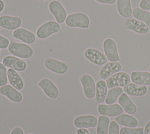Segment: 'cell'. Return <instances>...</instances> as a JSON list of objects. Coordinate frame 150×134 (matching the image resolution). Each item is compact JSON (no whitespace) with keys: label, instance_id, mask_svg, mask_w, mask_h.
Listing matches in <instances>:
<instances>
[{"label":"cell","instance_id":"23","mask_svg":"<svg viewBox=\"0 0 150 134\" xmlns=\"http://www.w3.org/2000/svg\"><path fill=\"white\" fill-rule=\"evenodd\" d=\"M7 75L8 81L11 86L18 91L23 88V81L16 71L9 68L7 71Z\"/></svg>","mask_w":150,"mask_h":134},{"label":"cell","instance_id":"31","mask_svg":"<svg viewBox=\"0 0 150 134\" xmlns=\"http://www.w3.org/2000/svg\"><path fill=\"white\" fill-rule=\"evenodd\" d=\"M120 126L115 120L110 122L108 134H120Z\"/></svg>","mask_w":150,"mask_h":134},{"label":"cell","instance_id":"22","mask_svg":"<svg viewBox=\"0 0 150 134\" xmlns=\"http://www.w3.org/2000/svg\"><path fill=\"white\" fill-rule=\"evenodd\" d=\"M108 93V87L104 80H99L96 83L95 99L97 103H102L105 101Z\"/></svg>","mask_w":150,"mask_h":134},{"label":"cell","instance_id":"2","mask_svg":"<svg viewBox=\"0 0 150 134\" xmlns=\"http://www.w3.org/2000/svg\"><path fill=\"white\" fill-rule=\"evenodd\" d=\"M90 18L84 13L76 12L69 15L66 20V25L70 28L87 29L90 26Z\"/></svg>","mask_w":150,"mask_h":134},{"label":"cell","instance_id":"24","mask_svg":"<svg viewBox=\"0 0 150 134\" xmlns=\"http://www.w3.org/2000/svg\"><path fill=\"white\" fill-rule=\"evenodd\" d=\"M115 121L119 125L128 128H136L138 125L137 119L128 114L122 113L115 117Z\"/></svg>","mask_w":150,"mask_h":134},{"label":"cell","instance_id":"41","mask_svg":"<svg viewBox=\"0 0 150 134\" xmlns=\"http://www.w3.org/2000/svg\"><path fill=\"white\" fill-rule=\"evenodd\" d=\"M29 134H32V133H29Z\"/></svg>","mask_w":150,"mask_h":134},{"label":"cell","instance_id":"40","mask_svg":"<svg viewBox=\"0 0 150 134\" xmlns=\"http://www.w3.org/2000/svg\"><path fill=\"white\" fill-rule=\"evenodd\" d=\"M40 1H46V0H40Z\"/></svg>","mask_w":150,"mask_h":134},{"label":"cell","instance_id":"4","mask_svg":"<svg viewBox=\"0 0 150 134\" xmlns=\"http://www.w3.org/2000/svg\"><path fill=\"white\" fill-rule=\"evenodd\" d=\"M130 81L131 76L128 73L118 72L106 79L105 82L108 88L111 89L114 87H124L129 83Z\"/></svg>","mask_w":150,"mask_h":134},{"label":"cell","instance_id":"15","mask_svg":"<svg viewBox=\"0 0 150 134\" xmlns=\"http://www.w3.org/2000/svg\"><path fill=\"white\" fill-rule=\"evenodd\" d=\"M122 66L118 62H109L106 63L100 69L99 76L103 80L107 79L115 73L120 72Z\"/></svg>","mask_w":150,"mask_h":134},{"label":"cell","instance_id":"26","mask_svg":"<svg viewBox=\"0 0 150 134\" xmlns=\"http://www.w3.org/2000/svg\"><path fill=\"white\" fill-rule=\"evenodd\" d=\"M124 92L123 89L121 87H114L111 88L107 93L105 102L107 105H111L115 103L120 95Z\"/></svg>","mask_w":150,"mask_h":134},{"label":"cell","instance_id":"39","mask_svg":"<svg viewBox=\"0 0 150 134\" xmlns=\"http://www.w3.org/2000/svg\"><path fill=\"white\" fill-rule=\"evenodd\" d=\"M149 72H150V65H149Z\"/></svg>","mask_w":150,"mask_h":134},{"label":"cell","instance_id":"7","mask_svg":"<svg viewBox=\"0 0 150 134\" xmlns=\"http://www.w3.org/2000/svg\"><path fill=\"white\" fill-rule=\"evenodd\" d=\"M80 83L85 96L88 99H93L96 95V83L94 79L89 75L85 74L80 78Z\"/></svg>","mask_w":150,"mask_h":134},{"label":"cell","instance_id":"17","mask_svg":"<svg viewBox=\"0 0 150 134\" xmlns=\"http://www.w3.org/2000/svg\"><path fill=\"white\" fill-rule=\"evenodd\" d=\"M12 36L28 44L33 43L36 41L35 35L32 32L22 28L14 30L12 32Z\"/></svg>","mask_w":150,"mask_h":134},{"label":"cell","instance_id":"28","mask_svg":"<svg viewBox=\"0 0 150 134\" xmlns=\"http://www.w3.org/2000/svg\"><path fill=\"white\" fill-rule=\"evenodd\" d=\"M110 123V119L108 116L101 115L98 118L96 126L97 134H108Z\"/></svg>","mask_w":150,"mask_h":134},{"label":"cell","instance_id":"34","mask_svg":"<svg viewBox=\"0 0 150 134\" xmlns=\"http://www.w3.org/2000/svg\"><path fill=\"white\" fill-rule=\"evenodd\" d=\"M10 134H24L23 129L20 127H15L12 129Z\"/></svg>","mask_w":150,"mask_h":134},{"label":"cell","instance_id":"16","mask_svg":"<svg viewBox=\"0 0 150 134\" xmlns=\"http://www.w3.org/2000/svg\"><path fill=\"white\" fill-rule=\"evenodd\" d=\"M0 93L15 103L21 102L23 99L22 93L11 85H5L1 86Z\"/></svg>","mask_w":150,"mask_h":134},{"label":"cell","instance_id":"25","mask_svg":"<svg viewBox=\"0 0 150 134\" xmlns=\"http://www.w3.org/2000/svg\"><path fill=\"white\" fill-rule=\"evenodd\" d=\"M117 9L120 16L128 18L132 15L131 0H117Z\"/></svg>","mask_w":150,"mask_h":134},{"label":"cell","instance_id":"27","mask_svg":"<svg viewBox=\"0 0 150 134\" xmlns=\"http://www.w3.org/2000/svg\"><path fill=\"white\" fill-rule=\"evenodd\" d=\"M132 15L136 19L145 23L148 27H150V12L140 8H135L132 11Z\"/></svg>","mask_w":150,"mask_h":134},{"label":"cell","instance_id":"10","mask_svg":"<svg viewBox=\"0 0 150 134\" xmlns=\"http://www.w3.org/2000/svg\"><path fill=\"white\" fill-rule=\"evenodd\" d=\"M45 66L51 72L57 74H64L68 71L69 66L66 62L53 58H47L45 61Z\"/></svg>","mask_w":150,"mask_h":134},{"label":"cell","instance_id":"6","mask_svg":"<svg viewBox=\"0 0 150 134\" xmlns=\"http://www.w3.org/2000/svg\"><path fill=\"white\" fill-rule=\"evenodd\" d=\"M103 50L107 59L110 62H118L120 59L117 45L111 38L105 39L103 43Z\"/></svg>","mask_w":150,"mask_h":134},{"label":"cell","instance_id":"19","mask_svg":"<svg viewBox=\"0 0 150 134\" xmlns=\"http://www.w3.org/2000/svg\"><path fill=\"white\" fill-rule=\"evenodd\" d=\"M119 105L122 108L123 110L130 115L135 114L137 108L135 103L130 99L128 95L125 93H122L118 99Z\"/></svg>","mask_w":150,"mask_h":134},{"label":"cell","instance_id":"9","mask_svg":"<svg viewBox=\"0 0 150 134\" xmlns=\"http://www.w3.org/2000/svg\"><path fill=\"white\" fill-rule=\"evenodd\" d=\"M97 110L100 115L106 116L108 117L117 116L124 111L122 108L117 103L111 105L99 104L97 107Z\"/></svg>","mask_w":150,"mask_h":134},{"label":"cell","instance_id":"12","mask_svg":"<svg viewBox=\"0 0 150 134\" xmlns=\"http://www.w3.org/2000/svg\"><path fill=\"white\" fill-rule=\"evenodd\" d=\"M38 85L49 98L56 99L58 97L59 89L51 80L43 78L39 82Z\"/></svg>","mask_w":150,"mask_h":134},{"label":"cell","instance_id":"5","mask_svg":"<svg viewBox=\"0 0 150 134\" xmlns=\"http://www.w3.org/2000/svg\"><path fill=\"white\" fill-rule=\"evenodd\" d=\"M48 8L57 23L60 24L65 22L67 16V12L60 2L57 0L52 1L49 4Z\"/></svg>","mask_w":150,"mask_h":134},{"label":"cell","instance_id":"14","mask_svg":"<svg viewBox=\"0 0 150 134\" xmlns=\"http://www.w3.org/2000/svg\"><path fill=\"white\" fill-rule=\"evenodd\" d=\"M97 118L91 115L79 116L74 120V125L77 128H95L97 126Z\"/></svg>","mask_w":150,"mask_h":134},{"label":"cell","instance_id":"36","mask_svg":"<svg viewBox=\"0 0 150 134\" xmlns=\"http://www.w3.org/2000/svg\"><path fill=\"white\" fill-rule=\"evenodd\" d=\"M77 134H90L88 130L85 128H79L76 130Z\"/></svg>","mask_w":150,"mask_h":134},{"label":"cell","instance_id":"37","mask_svg":"<svg viewBox=\"0 0 150 134\" xmlns=\"http://www.w3.org/2000/svg\"><path fill=\"white\" fill-rule=\"evenodd\" d=\"M144 134H150V121L145 125L144 130Z\"/></svg>","mask_w":150,"mask_h":134},{"label":"cell","instance_id":"8","mask_svg":"<svg viewBox=\"0 0 150 134\" xmlns=\"http://www.w3.org/2000/svg\"><path fill=\"white\" fill-rule=\"evenodd\" d=\"M84 54L85 58L88 61L96 65H104L107 63L108 60L104 53L92 48L86 49Z\"/></svg>","mask_w":150,"mask_h":134},{"label":"cell","instance_id":"21","mask_svg":"<svg viewBox=\"0 0 150 134\" xmlns=\"http://www.w3.org/2000/svg\"><path fill=\"white\" fill-rule=\"evenodd\" d=\"M131 80L133 83L139 85H150V72L133 71L131 75Z\"/></svg>","mask_w":150,"mask_h":134},{"label":"cell","instance_id":"35","mask_svg":"<svg viewBox=\"0 0 150 134\" xmlns=\"http://www.w3.org/2000/svg\"><path fill=\"white\" fill-rule=\"evenodd\" d=\"M95 1L101 4L111 5V4H114L117 0H95Z\"/></svg>","mask_w":150,"mask_h":134},{"label":"cell","instance_id":"18","mask_svg":"<svg viewBox=\"0 0 150 134\" xmlns=\"http://www.w3.org/2000/svg\"><path fill=\"white\" fill-rule=\"evenodd\" d=\"M127 29L139 34H145L149 31V27L144 22L136 19H129L125 22Z\"/></svg>","mask_w":150,"mask_h":134},{"label":"cell","instance_id":"3","mask_svg":"<svg viewBox=\"0 0 150 134\" xmlns=\"http://www.w3.org/2000/svg\"><path fill=\"white\" fill-rule=\"evenodd\" d=\"M61 29L60 24L56 21H49L42 24L36 30V35L40 39H44L50 35L59 32Z\"/></svg>","mask_w":150,"mask_h":134},{"label":"cell","instance_id":"38","mask_svg":"<svg viewBox=\"0 0 150 134\" xmlns=\"http://www.w3.org/2000/svg\"><path fill=\"white\" fill-rule=\"evenodd\" d=\"M5 8V4L2 0H0V12H1Z\"/></svg>","mask_w":150,"mask_h":134},{"label":"cell","instance_id":"11","mask_svg":"<svg viewBox=\"0 0 150 134\" xmlns=\"http://www.w3.org/2000/svg\"><path fill=\"white\" fill-rule=\"evenodd\" d=\"M2 63L8 68H11L18 72H22L26 69V63L22 59L15 56L8 55L2 59Z\"/></svg>","mask_w":150,"mask_h":134},{"label":"cell","instance_id":"13","mask_svg":"<svg viewBox=\"0 0 150 134\" xmlns=\"http://www.w3.org/2000/svg\"><path fill=\"white\" fill-rule=\"evenodd\" d=\"M22 25V19L19 16L2 15L0 16V26L4 29L12 31L19 28Z\"/></svg>","mask_w":150,"mask_h":134},{"label":"cell","instance_id":"33","mask_svg":"<svg viewBox=\"0 0 150 134\" xmlns=\"http://www.w3.org/2000/svg\"><path fill=\"white\" fill-rule=\"evenodd\" d=\"M139 6L141 9L148 11L150 9V0H141Z\"/></svg>","mask_w":150,"mask_h":134},{"label":"cell","instance_id":"30","mask_svg":"<svg viewBox=\"0 0 150 134\" xmlns=\"http://www.w3.org/2000/svg\"><path fill=\"white\" fill-rule=\"evenodd\" d=\"M8 81L6 68L2 63H0V86L6 85Z\"/></svg>","mask_w":150,"mask_h":134},{"label":"cell","instance_id":"29","mask_svg":"<svg viewBox=\"0 0 150 134\" xmlns=\"http://www.w3.org/2000/svg\"><path fill=\"white\" fill-rule=\"evenodd\" d=\"M144 128L122 127L120 130V134H144Z\"/></svg>","mask_w":150,"mask_h":134},{"label":"cell","instance_id":"1","mask_svg":"<svg viewBox=\"0 0 150 134\" xmlns=\"http://www.w3.org/2000/svg\"><path fill=\"white\" fill-rule=\"evenodd\" d=\"M8 49L12 55L20 58L28 59L33 54L32 47L25 43H19L13 40L10 41Z\"/></svg>","mask_w":150,"mask_h":134},{"label":"cell","instance_id":"20","mask_svg":"<svg viewBox=\"0 0 150 134\" xmlns=\"http://www.w3.org/2000/svg\"><path fill=\"white\" fill-rule=\"evenodd\" d=\"M124 92L128 95L132 96H142L148 91L146 86L139 85L134 83H129L124 86Z\"/></svg>","mask_w":150,"mask_h":134},{"label":"cell","instance_id":"32","mask_svg":"<svg viewBox=\"0 0 150 134\" xmlns=\"http://www.w3.org/2000/svg\"><path fill=\"white\" fill-rule=\"evenodd\" d=\"M10 41L6 38L0 35V49H6L8 47Z\"/></svg>","mask_w":150,"mask_h":134}]
</instances>
